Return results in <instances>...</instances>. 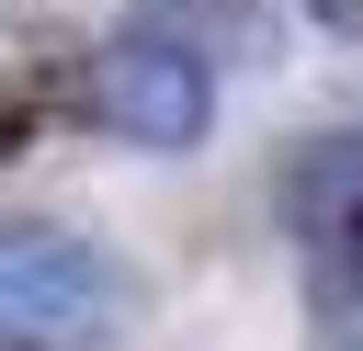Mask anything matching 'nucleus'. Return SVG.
<instances>
[{
    "mask_svg": "<svg viewBox=\"0 0 363 351\" xmlns=\"http://www.w3.org/2000/svg\"><path fill=\"white\" fill-rule=\"evenodd\" d=\"M136 317V283L68 238V226H0V340H113Z\"/></svg>",
    "mask_w": 363,
    "mask_h": 351,
    "instance_id": "nucleus-1",
    "label": "nucleus"
},
{
    "mask_svg": "<svg viewBox=\"0 0 363 351\" xmlns=\"http://www.w3.org/2000/svg\"><path fill=\"white\" fill-rule=\"evenodd\" d=\"M91 113L125 136V147H204V125H216V68L193 57V45H170V34H125V45H102V68H91Z\"/></svg>",
    "mask_w": 363,
    "mask_h": 351,
    "instance_id": "nucleus-2",
    "label": "nucleus"
},
{
    "mask_svg": "<svg viewBox=\"0 0 363 351\" xmlns=\"http://www.w3.org/2000/svg\"><path fill=\"white\" fill-rule=\"evenodd\" d=\"M318 328H329V351H363V192L340 204V226L318 249Z\"/></svg>",
    "mask_w": 363,
    "mask_h": 351,
    "instance_id": "nucleus-3",
    "label": "nucleus"
},
{
    "mask_svg": "<svg viewBox=\"0 0 363 351\" xmlns=\"http://www.w3.org/2000/svg\"><path fill=\"white\" fill-rule=\"evenodd\" d=\"M23 136H34V102H23V91H0V159H11Z\"/></svg>",
    "mask_w": 363,
    "mask_h": 351,
    "instance_id": "nucleus-4",
    "label": "nucleus"
},
{
    "mask_svg": "<svg viewBox=\"0 0 363 351\" xmlns=\"http://www.w3.org/2000/svg\"><path fill=\"white\" fill-rule=\"evenodd\" d=\"M0 351H23V340H0Z\"/></svg>",
    "mask_w": 363,
    "mask_h": 351,
    "instance_id": "nucleus-5",
    "label": "nucleus"
}]
</instances>
